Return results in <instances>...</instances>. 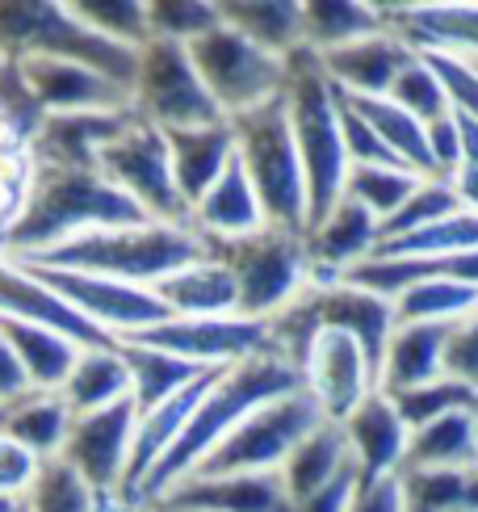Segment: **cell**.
Segmentation results:
<instances>
[{"label": "cell", "mask_w": 478, "mask_h": 512, "mask_svg": "<svg viewBox=\"0 0 478 512\" xmlns=\"http://www.w3.org/2000/svg\"><path fill=\"white\" fill-rule=\"evenodd\" d=\"M126 223H151L143 210L130 202L118 185L101 177V168H55L34 164V177L21 202V215L9 231L0 256L9 261H30L55 244H68L76 236Z\"/></svg>", "instance_id": "6da1fadb"}, {"label": "cell", "mask_w": 478, "mask_h": 512, "mask_svg": "<svg viewBox=\"0 0 478 512\" xmlns=\"http://www.w3.org/2000/svg\"><path fill=\"white\" fill-rule=\"evenodd\" d=\"M290 391H302V374L290 366V361H281L277 353H256V357L235 361V366H223L219 378L210 382V391L202 395L193 420L185 424L181 441L172 445V450L160 458L156 471L143 479V487H139V508L151 504L156 496H164L172 483H181L185 475L198 471V462H202L248 412H256L260 403H269V399L290 395Z\"/></svg>", "instance_id": "7a4b0ae2"}, {"label": "cell", "mask_w": 478, "mask_h": 512, "mask_svg": "<svg viewBox=\"0 0 478 512\" xmlns=\"http://www.w3.org/2000/svg\"><path fill=\"white\" fill-rule=\"evenodd\" d=\"M202 256H206V244L193 227L126 223V227H105V231H89V236H76L68 244H55L17 265L72 269V273H93V277H110V282L151 290L177 269L202 261Z\"/></svg>", "instance_id": "3957f363"}, {"label": "cell", "mask_w": 478, "mask_h": 512, "mask_svg": "<svg viewBox=\"0 0 478 512\" xmlns=\"http://www.w3.org/2000/svg\"><path fill=\"white\" fill-rule=\"evenodd\" d=\"M286 110L294 126V143L307 173V231L323 223L344 198L349 181V152H344L340 126V93L332 89L328 72L315 51L290 55L286 76Z\"/></svg>", "instance_id": "277c9868"}, {"label": "cell", "mask_w": 478, "mask_h": 512, "mask_svg": "<svg viewBox=\"0 0 478 512\" xmlns=\"http://www.w3.org/2000/svg\"><path fill=\"white\" fill-rule=\"evenodd\" d=\"M235 156L265 206V223L277 231L307 236V173L294 143V126L286 110V93L231 118Z\"/></svg>", "instance_id": "5b68a950"}, {"label": "cell", "mask_w": 478, "mask_h": 512, "mask_svg": "<svg viewBox=\"0 0 478 512\" xmlns=\"http://www.w3.org/2000/svg\"><path fill=\"white\" fill-rule=\"evenodd\" d=\"M68 59L84 63L130 93L135 89L139 51L101 38L59 0H0V59Z\"/></svg>", "instance_id": "8992f818"}, {"label": "cell", "mask_w": 478, "mask_h": 512, "mask_svg": "<svg viewBox=\"0 0 478 512\" xmlns=\"http://www.w3.org/2000/svg\"><path fill=\"white\" fill-rule=\"evenodd\" d=\"M206 252L235 277L239 315L265 324L277 311H286L294 298L311 286V256L307 236L277 227H260L239 240H202Z\"/></svg>", "instance_id": "52a82bcc"}, {"label": "cell", "mask_w": 478, "mask_h": 512, "mask_svg": "<svg viewBox=\"0 0 478 512\" xmlns=\"http://www.w3.org/2000/svg\"><path fill=\"white\" fill-rule=\"evenodd\" d=\"M319 424H323V412L307 391H290L281 399H269V403H260L256 412H248L244 420H239L235 429L198 462L193 475L214 479V475H269V471H281V462L294 454V445L311 429H319ZM193 475H185V479H193Z\"/></svg>", "instance_id": "ba28073f"}, {"label": "cell", "mask_w": 478, "mask_h": 512, "mask_svg": "<svg viewBox=\"0 0 478 512\" xmlns=\"http://www.w3.org/2000/svg\"><path fill=\"white\" fill-rule=\"evenodd\" d=\"M189 59L227 122L286 93L290 59L260 51L256 42L231 30L227 21H219V26L202 34L198 42H189Z\"/></svg>", "instance_id": "9c48e42d"}, {"label": "cell", "mask_w": 478, "mask_h": 512, "mask_svg": "<svg viewBox=\"0 0 478 512\" xmlns=\"http://www.w3.org/2000/svg\"><path fill=\"white\" fill-rule=\"evenodd\" d=\"M130 105L156 131H189V126L227 122L214 97L206 93L198 68H193L189 47L168 38H151L147 47H139Z\"/></svg>", "instance_id": "30bf717a"}, {"label": "cell", "mask_w": 478, "mask_h": 512, "mask_svg": "<svg viewBox=\"0 0 478 512\" xmlns=\"http://www.w3.org/2000/svg\"><path fill=\"white\" fill-rule=\"evenodd\" d=\"M101 177L118 185L122 194L135 202L151 223H172V227H189V206L172 177V160H168V139L156 131L151 122L139 114L130 118L126 131L97 156Z\"/></svg>", "instance_id": "8fae6325"}, {"label": "cell", "mask_w": 478, "mask_h": 512, "mask_svg": "<svg viewBox=\"0 0 478 512\" xmlns=\"http://www.w3.org/2000/svg\"><path fill=\"white\" fill-rule=\"evenodd\" d=\"M135 424H139L135 399H122L114 408H101L89 416H72V429H68V441H63L59 458L68 462L97 496L126 504L122 483H126L130 450H135ZM130 512H139V508H130Z\"/></svg>", "instance_id": "7c38bea8"}, {"label": "cell", "mask_w": 478, "mask_h": 512, "mask_svg": "<svg viewBox=\"0 0 478 512\" xmlns=\"http://www.w3.org/2000/svg\"><path fill=\"white\" fill-rule=\"evenodd\" d=\"M26 269L34 277H42L51 290H59L93 328H101L114 340L147 332V328L164 324V319H172L168 307L143 286H126V282H110V277H93V273H72V269H42V265H26Z\"/></svg>", "instance_id": "4fadbf2b"}, {"label": "cell", "mask_w": 478, "mask_h": 512, "mask_svg": "<svg viewBox=\"0 0 478 512\" xmlns=\"http://www.w3.org/2000/svg\"><path fill=\"white\" fill-rule=\"evenodd\" d=\"M122 340L151 345L160 353L193 361V366H202V370H223V366H235V361H244V357L269 353L265 324L239 319V315H231V319H164V324L135 332V336H122Z\"/></svg>", "instance_id": "5bb4252c"}, {"label": "cell", "mask_w": 478, "mask_h": 512, "mask_svg": "<svg viewBox=\"0 0 478 512\" xmlns=\"http://www.w3.org/2000/svg\"><path fill=\"white\" fill-rule=\"evenodd\" d=\"M302 391L319 403L323 420L340 424L361 399L378 391V374L353 336L323 328L311 345L307 366H302Z\"/></svg>", "instance_id": "9a60e30c"}, {"label": "cell", "mask_w": 478, "mask_h": 512, "mask_svg": "<svg viewBox=\"0 0 478 512\" xmlns=\"http://www.w3.org/2000/svg\"><path fill=\"white\" fill-rule=\"evenodd\" d=\"M0 315L21 319V324H34V328H47L63 340H72L76 349H110L118 345L114 336H105L101 328H93L68 298L59 290H51L42 277H34L26 265L0 256Z\"/></svg>", "instance_id": "2e32d148"}, {"label": "cell", "mask_w": 478, "mask_h": 512, "mask_svg": "<svg viewBox=\"0 0 478 512\" xmlns=\"http://www.w3.org/2000/svg\"><path fill=\"white\" fill-rule=\"evenodd\" d=\"M13 63V59H9ZM17 72L34 93L42 114H80V110H135L130 93L110 76L68 59H17Z\"/></svg>", "instance_id": "e0dca14e"}, {"label": "cell", "mask_w": 478, "mask_h": 512, "mask_svg": "<svg viewBox=\"0 0 478 512\" xmlns=\"http://www.w3.org/2000/svg\"><path fill=\"white\" fill-rule=\"evenodd\" d=\"M307 298L315 307V319L319 328H332V332H344L353 336L361 353L369 357L374 374L382 370V357H386V345L395 336L399 319H395V303L386 298L369 294L361 286H349V282H328V286H307Z\"/></svg>", "instance_id": "ac0fdd59"}, {"label": "cell", "mask_w": 478, "mask_h": 512, "mask_svg": "<svg viewBox=\"0 0 478 512\" xmlns=\"http://www.w3.org/2000/svg\"><path fill=\"white\" fill-rule=\"evenodd\" d=\"M135 118V110H80L47 114L30 139L34 164L55 168H97V156L110 147Z\"/></svg>", "instance_id": "d6986e66"}, {"label": "cell", "mask_w": 478, "mask_h": 512, "mask_svg": "<svg viewBox=\"0 0 478 512\" xmlns=\"http://www.w3.org/2000/svg\"><path fill=\"white\" fill-rule=\"evenodd\" d=\"M151 504L160 508H193V512H294L277 471L269 475H214V479H181Z\"/></svg>", "instance_id": "ffe728a7"}, {"label": "cell", "mask_w": 478, "mask_h": 512, "mask_svg": "<svg viewBox=\"0 0 478 512\" xmlns=\"http://www.w3.org/2000/svg\"><path fill=\"white\" fill-rule=\"evenodd\" d=\"M411 51L407 42L395 34V30H378L369 38H357L349 47H336L328 55H319L323 72H328L332 89L344 93V97H386L395 89L399 72L411 63Z\"/></svg>", "instance_id": "44dd1931"}, {"label": "cell", "mask_w": 478, "mask_h": 512, "mask_svg": "<svg viewBox=\"0 0 478 512\" xmlns=\"http://www.w3.org/2000/svg\"><path fill=\"white\" fill-rule=\"evenodd\" d=\"M382 244V223L369 215L365 206L340 198V206L332 210L323 223H315L307 231V256H311V282L328 286L340 282L353 265L369 261Z\"/></svg>", "instance_id": "7402d4cb"}, {"label": "cell", "mask_w": 478, "mask_h": 512, "mask_svg": "<svg viewBox=\"0 0 478 512\" xmlns=\"http://www.w3.org/2000/svg\"><path fill=\"white\" fill-rule=\"evenodd\" d=\"M340 429L349 437V454L357 462L361 479H386V475L403 471L411 429L390 395L374 391L369 399H361L357 408L340 420Z\"/></svg>", "instance_id": "603a6c76"}, {"label": "cell", "mask_w": 478, "mask_h": 512, "mask_svg": "<svg viewBox=\"0 0 478 512\" xmlns=\"http://www.w3.org/2000/svg\"><path fill=\"white\" fill-rule=\"evenodd\" d=\"M382 13L411 51L478 59V5H382Z\"/></svg>", "instance_id": "cb8c5ba5"}, {"label": "cell", "mask_w": 478, "mask_h": 512, "mask_svg": "<svg viewBox=\"0 0 478 512\" xmlns=\"http://www.w3.org/2000/svg\"><path fill=\"white\" fill-rule=\"evenodd\" d=\"M168 139V160H172V177L189 206L202 202L206 189L227 173V164L235 160V135L231 122H214V126H189V131H164Z\"/></svg>", "instance_id": "d4e9b609"}, {"label": "cell", "mask_w": 478, "mask_h": 512, "mask_svg": "<svg viewBox=\"0 0 478 512\" xmlns=\"http://www.w3.org/2000/svg\"><path fill=\"white\" fill-rule=\"evenodd\" d=\"M151 294L168 307L172 319H231L239 315V294H235V277L206 252L202 261H193L164 277L160 286H151ZM244 319V315H239Z\"/></svg>", "instance_id": "484cf974"}, {"label": "cell", "mask_w": 478, "mask_h": 512, "mask_svg": "<svg viewBox=\"0 0 478 512\" xmlns=\"http://www.w3.org/2000/svg\"><path fill=\"white\" fill-rule=\"evenodd\" d=\"M189 227L198 231L202 240H239V236H252V231L269 227L265 223V206H260L239 156L227 164V173L206 189L202 202L193 206Z\"/></svg>", "instance_id": "4316f807"}, {"label": "cell", "mask_w": 478, "mask_h": 512, "mask_svg": "<svg viewBox=\"0 0 478 512\" xmlns=\"http://www.w3.org/2000/svg\"><path fill=\"white\" fill-rule=\"evenodd\" d=\"M403 471H449L474 475L478 471V408L449 412L432 424L411 429ZM399 471V475H403Z\"/></svg>", "instance_id": "83f0119b"}, {"label": "cell", "mask_w": 478, "mask_h": 512, "mask_svg": "<svg viewBox=\"0 0 478 512\" xmlns=\"http://www.w3.org/2000/svg\"><path fill=\"white\" fill-rule=\"evenodd\" d=\"M445 332L449 328H437V324H399L382 357L378 391L403 395L424 387V382L445 378Z\"/></svg>", "instance_id": "f1b7e54d"}, {"label": "cell", "mask_w": 478, "mask_h": 512, "mask_svg": "<svg viewBox=\"0 0 478 512\" xmlns=\"http://www.w3.org/2000/svg\"><path fill=\"white\" fill-rule=\"evenodd\" d=\"M344 466H353V454H349V437H344V429L336 420H323L319 429H311L307 437H302L294 445V454L281 462V483H286L290 500H307L315 496L319 487H328Z\"/></svg>", "instance_id": "f546056e"}, {"label": "cell", "mask_w": 478, "mask_h": 512, "mask_svg": "<svg viewBox=\"0 0 478 512\" xmlns=\"http://www.w3.org/2000/svg\"><path fill=\"white\" fill-rule=\"evenodd\" d=\"M55 395L63 399V408L72 416H89V412L114 408V403L130 399V374H126V361H122L118 345L80 349L72 374L63 378V387Z\"/></svg>", "instance_id": "4dcf8cb0"}, {"label": "cell", "mask_w": 478, "mask_h": 512, "mask_svg": "<svg viewBox=\"0 0 478 512\" xmlns=\"http://www.w3.org/2000/svg\"><path fill=\"white\" fill-rule=\"evenodd\" d=\"M219 13L231 30H239L248 42H256L260 51H269L277 59L307 51L302 5H294V0H227V5H219Z\"/></svg>", "instance_id": "1f68e13d"}, {"label": "cell", "mask_w": 478, "mask_h": 512, "mask_svg": "<svg viewBox=\"0 0 478 512\" xmlns=\"http://www.w3.org/2000/svg\"><path fill=\"white\" fill-rule=\"evenodd\" d=\"M0 332L9 336L21 370H26L30 391H42V395H55L63 387V378L72 374L76 357H80V349L72 345V340H63L47 328L21 324V319H9V315H0Z\"/></svg>", "instance_id": "d6a6232c"}, {"label": "cell", "mask_w": 478, "mask_h": 512, "mask_svg": "<svg viewBox=\"0 0 478 512\" xmlns=\"http://www.w3.org/2000/svg\"><path fill=\"white\" fill-rule=\"evenodd\" d=\"M386 30L382 5H361V0H302V38L307 51L328 55L336 47H349L357 38Z\"/></svg>", "instance_id": "836d02e7"}, {"label": "cell", "mask_w": 478, "mask_h": 512, "mask_svg": "<svg viewBox=\"0 0 478 512\" xmlns=\"http://www.w3.org/2000/svg\"><path fill=\"white\" fill-rule=\"evenodd\" d=\"M118 353L126 361L130 399H135L139 412H151L156 403L172 399L177 391H185L189 382H198L206 374L202 366H193V361H181V357L160 353L151 345H135V340H118Z\"/></svg>", "instance_id": "e575fe53"}, {"label": "cell", "mask_w": 478, "mask_h": 512, "mask_svg": "<svg viewBox=\"0 0 478 512\" xmlns=\"http://www.w3.org/2000/svg\"><path fill=\"white\" fill-rule=\"evenodd\" d=\"M68 429H72V412L63 408L59 395L30 391L26 399L5 408V437L17 441L21 450H30L38 462H51L63 454Z\"/></svg>", "instance_id": "d590c367"}, {"label": "cell", "mask_w": 478, "mask_h": 512, "mask_svg": "<svg viewBox=\"0 0 478 512\" xmlns=\"http://www.w3.org/2000/svg\"><path fill=\"white\" fill-rule=\"evenodd\" d=\"M21 512H130L118 500L97 496L63 458H51L38 466L30 492L21 496Z\"/></svg>", "instance_id": "8d00e7d4"}, {"label": "cell", "mask_w": 478, "mask_h": 512, "mask_svg": "<svg viewBox=\"0 0 478 512\" xmlns=\"http://www.w3.org/2000/svg\"><path fill=\"white\" fill-rule=\"evenodd\" d=\"M470 311H478V290L474 286H462L453 277H441L432 269V277L416 282L411 290H403L395 298V319L399 324H437V328H449L466 319Z\"/></svg>", "instance_id": "74e56055"}, {"label": "cell", "mask_w": 478, "mask_h": 512, "mask_svg": "<svg viewBox=\"0 0 478 512\" xmlns=\"http://www.w3.org/2000/svg\"><path fill=\"white\" fill-rule=\"evenodd\" d=\"M420 173L407 164H374V168H349V181H344V198L365 206L382 227L407 206V198L420 189Z\"/></svg>", "instance_id": "f35d334b"}, {"label": "cell", "mask_w": 478, "mask_h": 512, "mask_svg": "<svg viewBox=\"0 0 478 512\" xmlns=\"http://www.w3.org/2000/svg\"><path fill=\"white\" fill-rule=\"evenodd\" d=\"M474 248H478V215L474 210H458V215H449L424 231H411V236L378 244V252H386V256H416V261H445V256H462Z\"/></svg>", "instance_id": "ab89813d"}, {"label": "cell", "mask_w": 478, "mask_h": 512, "mask_svg": "<svg viewBox=\"0 0 478 512\" xmlns=\"http://www.w3.org/2000/svg\"><path fill=\"white\" fill-rule=\"evenodd\" d=\"M34 177V152L30 139L9 122V114L0 110V248H5L9 231L21 215V202H26V189Z\"/></svg>", "instance_id": "60d3db41"}, {"label": "cell", "mask_w": 478, "mask_h": 512, "mask_svg": "<svg viewBox=\"0 0 478 512\" xmlns=\"http://www.w3.org/2000/svg\"><path fill=\"white\" fill-rule=\"evenodd\" d=\"M72 13L101 38L118 42L126 51H139L151 42L147 26V0H68Z\"/></svg>", "instance_id": "b9f144b4"}, {"label": "cell", "mask_w": 478, "mask_h": 512, "mask_svg": "<svg viewBox=\"0 0 478 512\" xmlns=\"http://www.w3.org/2000/svg\"><path fill=\"white\" fill-rule=\"evenodd\" d=\"M223 21L219 0H147V26L151 38L168 42H198Z\"/></svg>", "instance_id": "7bdbcfd3"}, {"label": "cell", "mask_w": 478, "mask_h": 512, "mask_svg": "<svg viewBox=\"0 0 478 512\" xmlns=\"http://www.w3.org/2000/svg\"><path fill=\"white\" fill-rule=\"evenodd\" d=\"M395 399L399 416L407 420V429H420V424H432L449 412H466V408H478V391L462 387L458 378H437V382H424L416 391H403V395H390Z\"/></svg>", "instance_id": "ee69618b"}, {"label": "cell", "mask_w": 478, "mask_h": 512, "mask_svg": "<svg viewBox=\"0 0 478 512\" xmlns=\"http://www.w3.org/2000/svg\"><path fill=\"white\" fill-rule=\"evenodd\" d=\"M395 105H403L407 114H416L424 126H432L437 118H445V114H453L449 110V97H445V89H441V80H437V72H432V63L416 51L411 55V63L399 72V80H395V89L386 93Z\"/></svg>", "instance_id": "f6af8a7d"}, {"label": "cell", "mask_w": 478, "mask_h": 512, "mask_svg": "<svg viewBox=\"0 0 478 512\" xmlns=\"http://www.w3.org/2000/svg\"><path fill=\"white\" fill-rule=\"evenodd\" d=\"M458 210H462L458 194H453V185L445 177H424L416 194L407 198V206L382 227V240H399V236H411V231H424L432 223L458 215Z\"/></svg>", "instance_id": "bcb514c9"}, {"label": "cell", "mask_w": 478, "mask_h": 512, "mask_svg": "<svg viewBox=\"0 0 478 512\" xmlns=\"http://www.w3.org/2000/svg\"><path fill=\"white\" fill-rule=\"evenodd\" d=\"M424 59L432 63V72H437V80H441V89L449 97V110L478 118V59L449 55V51H428Z\"/></svg>", "instance_id": "7dc6e473"}, {"label": "cell", "mask_w": 478, "mask_h": 512, "mask_svg": "<svg viewBox=\"0 0 478 512\" xmlns=\"http://www.w3.org/2000/svg\"><path fill=\"white\" fill-rule=\"evenodd\" d=\"M445 374L478 391V311H470L445 332Z\"/></svg>", "instance_id": "c3c4849f"}, {"label": "cell", "mask_w": 478, "mask_h": 512, "mask_svg": "<svg viewBox=\"0 0 478 512\" xmlns=\"http://www.w3.org/2000/svg\"><path fill=\"white\" fill-rule=\"evenodd\" d=\"M340 126H344V152H349V168H374V164H399L390 156V147L374 135V126H369L357 110H349L340 97Z\"/></svg>", "instance_id": "681fc988"}, {"label": "cell", "mask_w": 478, "mask_h": 512, "mask_svg": "<svg viewBox=\"0 0 478 512\" xmlns=\"http://www.w3.org/2000/svg\"><path fill=\"white\" fill-rule=\"evenodd\" d=\"M38 458L30 450H21L17 441L0 433V500H21L30 492V483L38 475Z\"/></svg>", "instance_id": "f907efd6"}, {"label": "cell", "mask_w": 478, "mask_h": 512, "mask_svg": "<svg viewBox=\"0 0 478 512\" xmlns=\"http://www.w3.org/2000/svg\"><path fill=\"white\" fill-rule=\"evenodd\" d=\"M357 487H361V471H357V462H353V466H344V471H340L328 487H319L315 496L298 500L294 512H349Z\"/></svg>", "instance_id": "816d5d0a"}, {"label": "cell", "mask_w": 478, "mask_h": 512, "mask_svg": "<svg viewBox=\"0 0 478 512\" xmlns=\"http://www.w3.org/2000/svg\"><path fill=\"white\" fill-rule=\"evenodd\" d=\"M349 512H407L403 496V475H386V479H361L353 508Z\"/></svg>", "instance_id": "f5cc1de1"}, {"label": "cell", "mask_w": 478, "mask_h": 512, "mask_svg": "<svg viewBox=\"0 0 478 512\" xmlns=\"http://www.w3.org/2000/svg\"><path fill=\"white\" fill-rule=\"evenodd\" d=\"M428 152H432V173H437V177H449L453 168L462 164L458 122H453V114H445V118H437L428 126Z\"/></svg>", "instance_id": "db71d44e"}, {"label": "cell", "mask_w": 478, "mask_h": 512, "mask_svg": "<svg viewBox=\"0 0 478 512\" xmlns=\"http://www.w3.org/2000/svg\"><path fill=\"white\" fill-rule=\"evenodd\" d=\"M30 395V382H26V370H21V361L9 345V336L0 332V408H9V403L26 399Z\"/></svg>", "instance_id": "11a10c76"}, {"label": "cell", "mask_w": 478, "mask_h": 512, "mask_svg": "<svg viewBox=\"0 0 478 512\" xmlns=\"http://www.w3.org/2000/svg\"><path fill=\"white\" fill-rule=\"evenodd\" d=\"M445 181L453 185V194H458V206L478 215V164H458Z\"/></svg>", "instance_id": "9f6ffc18"}, {"label": "cell", "mask_w": 478, "mask_h": 512, "mask_svg": "<svg viewBox=\"0 0 478 512\" xmlns=\"http://www.w3.org/2000/svg\"><path fill=\"white\" fill-rule=\"evenodd\" d=\"M453 122H458L462 164H478V118H470V114H453Z\"/></svg>", "instance_id": "6f0895ef"}, {"label": "cell", "mask_w": 478, "mask_h": 512, "mask_svg": "<svg viewBox=\"0 0 478 512\" xmlns=\"http://www.w3.org/2000/svg\"><path fill=\"white\" fill-rule=\"evenodd\" d=\"M147 512H193V508H160V504H143Z\"/></svg>", "instance_id": "680465c9"}, {"label": "cell", "mask_w": 478, "mask_h": 512, "mask_svg": "<svg viewBox=\"0 0 478 512\" xmlns=\"http://www.w3.org/2000/svg\"><path fill=\"white\" fill-rule=\"evenodd\" d=\"M21 508V500H0V512H17Z\"/></svg>", "instance_id": "91938a15"}, {"label": "cell", "mask_w": 478, "mask_h": 512, "mask_svg": "<svg viewBox=\"0 0 478 512\" xmlns=\"http://www.w3.org/2000/svg\"><path fill=\"white\" fill-rule=\"evenodd\" d=\"M0 433H5V408H0Z\"/></svg>", "instance_id": "94428289"}, {"label": "cell", "mask_w": 478, "mask_h": 512, "mask_svg": "<svg viewBox=\"0 0 478 512\" xmlns=\"http://www.w3.org/2000/svg\"><path fill=\"white\" fill-rule=\"evenodd\" d=\"M139 512H147V508H139Z\"/></svg>", "instance_id": "6125c7cd"}, {"label": "cell", "mask_w": 478, "mask_h": 512, "mask_svg": "<svg viewBox=\"0 0 478 512\" xmlns=\"http://www.w3.org/2000/svg\"><path fill=\"white\" fill-rule=\"evenodd\" d=\"M17 512H21V508H17Z\"/></svg>", "instance_id": "be15d7a7"}]
</instances>
